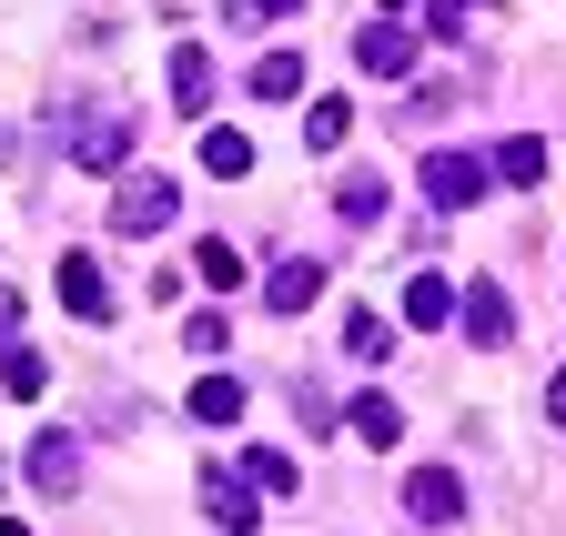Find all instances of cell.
Wrapping results in <instances>:
<instances>
[{"mask_svg": "<svg viewBox=\"0 0 566 536\" xmlns=\"http://www.w3.org/2000/svg\"><path fill=\"white\" fill-rule=\"evenodd\" d=\"M132 143H142V122L122 102H82V112H71V162H82V172H122Z\"/></svg>", "mask_w": 566, "mask_h": 536, "instance_id": "1", "label": "cell"}, {"mask_svg": "<svg viewBox=\"0 0 566 536\" xmlns=\"http://www.w3.org/2000/svg\"><path fill=\"white\" fill-rule=\"evenodd\" d=\"M172 213H182V182H172V172H132V182L112 192V233H122V243H142V233H163Z\"/></svg>", "mask_w": 566, "mask_h": 536, "instance_id": "2", "label": "cell"}, {"mask_svg": "<svg viewBox=\"0 0 566 536\" xmlns=\"http://www.w3.org/2000/svg\"><path fill=\"white\" fill-rule=\"evenodd\" d=\"M485 162L475 153H424V203H436V213H465V203H485Z\"/></svg>", "mask_w": 566, "mask_h": 536, "instance_id": "3", "label": "cell"}, {"mask_svg": "<svg viewBox=\"0 0 566 536\" xmlns=\"http://www.w3.org/2000/svg\"><path fill=\"white\" fill-rule=\"evenodd\" d=\"M405 506H415V526H455L465 516V476H455V465H415V476H405Z\"/></svg>", "mask_w": 566, "mask_h": 536, "instance_id": "4", "label": "cell"}, {"mask_svg": "<svg viewBox=\"0 0 566 536\" xmlns=\"http://www.w3.org/2000/svg\"><path fill=\"white\" fill-rule=\"evenodd\" d=\"M202 516L223 526V536H253V476H223V465H202Z\"/></svg>", "mask_w": 566, "mask_h": 536, "instance_id": "5", "label": "cell"}, {"mask_svg": "<svg viewBox=\"0 0 566 536\" xmlns=\"http://www.w3.org/2000/svg\"><path fill=\"white\" fill-rule=\"evenodd\" d=\"M354 61H365V82H405V72H415V31H405V21L354 31Z\"/></svg>", "mask_w": 566, "mask_h": 536, "instance_id": "6", "label": "cell"}, {"mask_svg": "<svg viewBox=\"0 0 566 536\" xmlns=\"http://www.w3.org/2000/svg\"><path fill=\"white\" fill-rule=\"evenodd\" d=\"M506 334H516L506 284H475V294H465V345H475V355H506Z\"/></svg>", "mask_w": 566, "mask_h": 536, "instance_id": "7", "label": "cell"}, {"mask_svg": "<svg viewBox=\"0 0 566 536\" xmlns=\"http://www.w3.org/2000/svg\"><path fill=\"white\" fill-rule=\"evenodd\" d=\"M263 304H273V314H314V304H324V263H314V253L273 263V274H263Z\"/></svg>", "mask_w": 566, "mask_h": 536, "instance_id": "8", "label": "cell"}, {"mask_svg": "<svg viewBox=\"0 0 566 536\" xmlns=\"http://www.w3.org/2000/svg\"><path fill=\"white\" fill-rule=\"evenodd\" d=\"M61 304L82 314V324H112V274L92 253H61Z\"/></svg>", "mask_w": 566, "mask_h": 536, "instance_id": "9", "label": "cell"}, {"mask_svg": "<svg viewBox=\"0 0 566 536\" xmlns=\"http://www.w3.org/2000/svg\"><path fill=\"white\" fill-rule=\"evenodd\" d=\"M21 476H31L41 496H71V486H82V445H71V435H31Z\"/></svg>", "mask_w": 566, "mask_h": 536, "instance_id": "10", "label": "cell"}, {"mask_svg": "<svg viewBox=\"0 0 566 536\" xmlns=\"http://www.w3.org/2000/svg\"><path fill=\"white\" fill-rule=\"evenodd\" d=\"M455 314H465V294H455L446 274H415V284H405V324H415V334H446Z\"/></svg>", "mask_w": 566, "mask_h": 536, "instance_id": "11", "label": "cell"}, {"mask_svg": "<svg viewBox=\"0 0 566 536\" xmlns=\"http://www.w3.org/2000/svg\"><path fill=\"white\" fill-rule=\"evenodd\" d=\"M485 172L516 182V192H536V182H546V143H536V132H506V143L485 153Z\"/></svg>", "mask_w": 566, "mask_h": 536, "instance_id": "12", "label": "cell"}, {"mask_svg": "<svg viewBox=\"0 0 566 536\" xmlns=\"http://www.w3.org/2000/svg\"><path fill=\"white\" fill-rule=\"evenodd\" d=\"M344 435L365 445V455H385V445L405 435V416H395V395H354V416H344Z\"/></svg>", "mask_w": 566, "mask_h": 536, "instance_id": "13", "label": "cell"}, {"mask_svg": "<svg viewBox=\"0 0 566 536\" xmlns=\"http://www.w3.org/2000/svg\"><path fill=\"white\" fill-rule=\"evenodd\" d=\"M172 102H182L192 122L212 112V51H202V41H182V51H172Z\"/></svg>", "mask_w": 566, "mask_h": 536, "instance_id": "14", "label": "cell"}, {"mask_svg": "<svg viewBox=\"0 0 566 536\" xmlns=\"http://www.w3.org/2000/svg\"><path fill=\"white\" fill-rule=\"evenodd\" d=\"M202 172H212V182H243V172H253V132L212 122V132H202Z\"/></svg>", "mask_w": 566, "mask_h": 536, "instance_id": "15", "label": "cell"}, {"mask_svg": "<svg viewBox=\"0 0 566 536\" xmlns=\"http://www.w3.org/2000/svg\"><path fill=\"white\" fill-rule=\"evenodd\" d=\"M344 355H354V365H385V355H395V324H385L375 304H344Z\"/></svg>", "mask_w": 566, "mask_h": 536, "instance_id": "16", "label": "cell"}, {"mask_svg": "<svg viewBox=\"0 0 566 536\" xmlns=\"http://www.w3.org/2000/svg\"><path fill=\"white\" fill-rule=\"evenodd\" d=\"M243 92H253V102H294V92H304V51H263L253 72H243Z\"/></svg>", "mask_w": 566, "mask_h": 536, "instance_id": "17", "label": "cell"}, {"mask_svg": "<svg viewBox=\"0 0 566 536\" xmlns=\"http://www.w3.org/2000/svg\"><path fill=\"white\" fill-rule=\"evenodd\" d=\"M41 385H51V355L41 345H11V355H0V395H11V406H41Z\"/></svg>", "mask_w": 566, "mask_h": 536, "instance_id": "18", "label": "cell"}, {"mask_svg": "<svg viewBox=\"0 0 566 536\" xmlns=\"http://www.w3.org/2000/svg\"><path fill=\"white\" fill-rule=\"evenodd\" d=\"M304 143H314V153H344V143H354V102H344V92L304 102Z\"/></svg>", "mask_w": 566, "mask_h": 536, "instance_id": "19", "label": "cell"}, {"mask_svg": "<svg viewBox=\"0 0 566 536\" xmlns=\"http://www.w3.org/2000/svg\"><path fill=\"white\" fill-rule=\"evenodd\" d=\"M243 476H253V496H294V486H304V465L283 455V445H253V455H243Z\"/></svg>", "mask_w": 566, "mask_h": 536, "instance_id": "20", "label": "cell"}, {"mask_svg": "<svg viewBox=\"0 0 566 536\" xmlns=\"http://www.w3.org/2000/svg\"><path fill=\"white\" fill-rule=\"evenodd\" d=\"M334 213H344L354 233H375V223H385V182H375V172H354V182L334 192Z\"/></svg>", "mask_w": 566, "mask_h": 536, "instance_id": "21", "label": "cell"}, {"mask_svg": "<svg viewBox=\"0 0 566 536\" xmlns=\"http://www.w3.org/2000/svg\"><path fill=\"white\" fill-rule=\"evenodd\" d=\"M182 274H202V294H233V284H243V253H233V243H202Z\"/></svg>", "mask_w": 566, "mask_h": 536, "instance_id": "22", "label": "cell"}, {"mask_svg": "<svg viewBox=\"0 0 566 536\" xmlns=\"http://www.w3.org/2000/svg\"><path fill=\"white\" fill-rule=\"evenodd\" d=\"M192 416H202V425H233V416H243V385H233V375H202V385H192Z\"/></svg>", "mask_w": 566, "mask_h": 536, "instance_id": "23", "label": "cell"}, {"mask_svg": "<svg viewBox=\"0 0 566 536\" xmlns=\"http://www.w3.org/2000/svg\"><path fill=\"white\" fill-rule=\"evenodd\" d=\"M182 345H192V355H223V345H233V324H223V314H212V304H202V314L182 324Z\"/></svg>", "mask_w": 566, "mask_h": 536, "instance_id": "24", "label": "cell"}, {"mask_svg": "<svg viewBox=\"0 0 566 536\" xmlns=\"http://www.w3.org/2000/svg\"><path fill=\"white\" fill-rule=\"evenodd\" d=\"M283 11H304V0H233V21H283Z\"/></svg>", "mask_w": 566, "mask_h": 536, "instance_id": "25", "label": "cell"}, {"mask_svg": "<svg viewBox=\"0 0 566 536\" xmlns=\"http://www.w3.org/2000/svg\"><path fill=\"white\" fill-rule=\"evenodd\" d=\"M546 425H566V365H556V385H546Z\"/></svg>", "mask_w": 566, "mask_h": 536, "instance_id": "26", "label": "cell"}, {"mask_svg": "<svg viewBox=\"0 0 566 536\" xmlns=\"http://www.w3.org/2000/svg\"><path fill=\"white\" fill-rule=\"evenodd\" d=\"M11 324H21V294H11V284H0V334H11Z\"/></svg>", "mask_w": 566, "mask_h": 536, "instance_id": "27", "label": "cell"}, {"mask_svg": "<svg viewBox=\"0 0 566 536\" xmlns=\"http://www.w3.org/2000/svg\"><path fill=\"white\" fill-rule=\"evenodd\" d=\"M405 11H415V0H385V21H405Z\"/></svg>", "mask_w": 566, "mask_h": 536, "instance_id": "28", "label": "cell"}]
</instances>
